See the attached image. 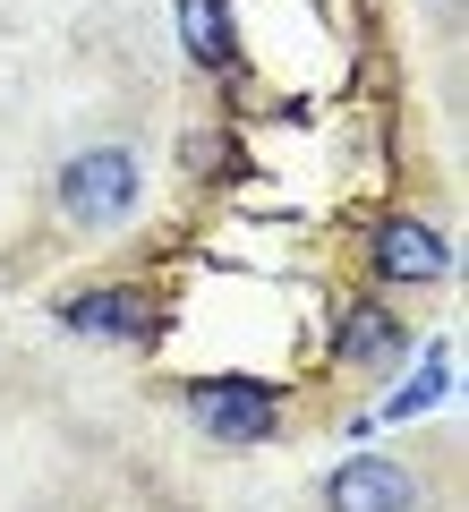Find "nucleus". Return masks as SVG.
I'll list each match as a JSON object with an SVG mask.
<instances>
[{"label": "nucleus", "mask_w": 469, "mask_h": 512, "mask_svg": "<svg viewBox=\"0 0 469 512\" xmlns=\"http://www.w3.org/2000/svg\"><path fill=\"white\" fill-rule=\"evenodd\" d=\"M342 367H384V359H401V325H393V308H350L342 316Z\"/></svg>", "instance_id": "39448f33"}, {"label": "nucleus", "mask_w": 469, "mask_h": 512, "mask_svg": "<svg viewBox=\"0 0 469 512\" xmlns=\"http://www.w3.org/2000/svg\"><path fill=\"white\" fill-rule=\"evenodd\" d=\"M188 410H197L205 436L222 444H256L282 427V393L273 384H188Z\"/></svg>", "instance_id": "20e7f679"}, {"label": "nucleus", "mask_w": 469, "mask_h": 512, "mask_svg": "<svg viewBox=\"0 0 469 512\" xmlns=\"http://www.w3.org/2000/svg\"><path fill=\"white\" fill-rule=\"evenodd\" d=\"M418 495H427V470L410 453H367L325 478V512H418Z\"/></svg>", "instance_id": "f03ea898"}, {"label": "nucleus", "mask_w": 469, "mask_h": 512, "mask_svg": "<svg viewBox=\"0 0 469 512\" xmlns=\"http://www.w3.org/2000/svg\"><path fill=\"white\" fill-rule=\"evenodd\" d=\"M435 9H461V0H435Z\"/></svg>", "instance_id": "6e6552de"}, {"label": "nucleus", "mask_w": 469, "mask_h": 512, "mask_svg": "<svg viewBox=\"0 0 469 512\" xmlns=\"http://www.w3.org/2000/svg\"><path fill=\"white\" fill-rule=\"evenodd\" d=\"M137 188H145L137 146H86V154L60 163L52 197H60V214H69L77 231H120V222L137 214Z\"/></svg>", "instance_id": "f257e3e1"}, {"label": "nucleus", "mask_w": 469, "mask_h": 512, "mask_svg": "<svg viewBox=\"0 0 469 512\" xmlns=\"http://www.w3.org/2000/svg\"><path fill=\"white\" fill-rule=\"evenodd\" d=\"M180 26L197 35V52H205V60H222V18H214V0H188V18H180Z\"/></svg>", "instance_id": "0eeeda50"}, {"label": "nucleus", "mask_w": 469, "mask_h": 512, "mask_svg": "<svg viewBox=\"0 0 469 512\" xmlns=\"http://www.w3.org/2000/svg\"><path fill=\"white\" fill-rule=\"evenodd\" d=\"M69 325H103V333H137V342H145V333H154V316H145L128 291H103V299H77Z\"/></svg>", "instance_id": "423d86ee"}, {"label": "nucleus", "mask_w": 469, "mask_h": 512, "mask_svg": "<svg viewBox=\"0 0 469 512\" xmlns=\"http://www.w3.org/2000/svg\"><path fill=\"white\" fill-rule=\"evenodd\" d=\"M367 256H376V274L401 282V291H435V282L452 274V248H444V231H435L427 214H393V222H376Z\"/></svg>", "instance_id": "7ed1b4c3"}]
</instances>
